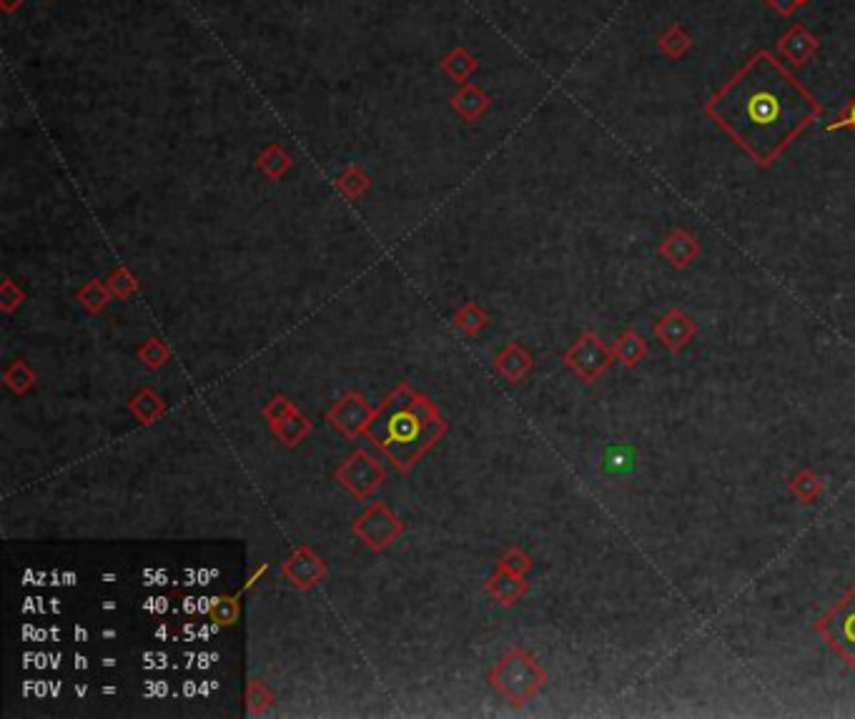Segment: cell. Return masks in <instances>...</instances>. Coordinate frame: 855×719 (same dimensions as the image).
<instances>
[{
  "label": "cell",
  "mask_w": 855,
  "mask_h": 719,
  "mask_svg": "<svg viewBox=\"0 0 855 719\" xmlns=\"http://www.w3.org/2000/svg\"><path fill=\"white\" fill-rule=\"evenodd\" d=\"M703 111L760 168H768L805 128L820 121L823 103L778 61L775 53L760 48L710 96Z\"/></svg>",
  "instance_id": "cell-1"
},
{
  "label": "cell",
  "mask_w": 855,
  "mask_h": 719,
  "mask_svg": "<svg viewBox=\"0 0 855 719\" xmlns=\"http://www.w3.org/2000/svg\"><path fill=\"white\" fill-rule=\"evenodd\" d=\"M818 632L850 667H855V589H850L838 607L830 609L828 617L818 624Z\"/></svg>",
  "instance_id": "cell-2"
},
{
  "label": "cell",
  "mask_w": 855,
  "mask_h": 719,
  "mask_svg": "<svg viewBox=\"0 0 855 719\" xmlns=\"http://www.w3.org/2000/svg\"><path fill=\"white\" fill-rule=\"evenodd\" d=\"M494 679H497V687L504 689V694L515 699V704H522L530 694L537 692L545 674L537 669V664L527 654L515 652L509 659H504Z\"/></svg>",
  "instance_id": "cell-3"
},
{
  "label": "cell",
  "mask_w": 855,
  "mask_h": 719,
  "mask_svg": "<svg viewBox=\"0 0 855 719\" xmlns=\"http://www.w3.org/2000/svg\"><path fill=\"white\" fill-rule=\"evenodd\" d=\"M612 356L615 354H612L610 349H605V344H602L595 334H585L577 341L575 349L567 354V364L585 381H595L597 376L610 366Z\"/></svg>",
  "instance_id": "cell-4"
},
{
  "label": "cell",
  "mask_w": 855,
  "mask_h": 719,
  "mask_svg": "<svg viewBox=\"0 0 855 719\" xmlns=\"http://www.w3.org/2000/svg\"><path fill=\"white\" fill-rule=\"evenodd\" d=\"M818 51V36H813L803 23H793L778 41V56L785 58L793 68H803L805 63L813 61V56Z\"/></svg>",
  "instance_id": "cell-5"
},
{
  "label": "cell",
  "mask_w": 855,
  "mask_h": 719,
  "mask_svg": "<svg viewBox=\"0 0 855 719\" xmlns=\"http://www.w3.org/2000/svg\"><path fill=\"white\" fill-rule=\"evenodd\" d=\"M660 256L672 266V269H685V266L693 264L700 256V241L688 233L685 228H675L665 236V241L660 244Z\"/></svg>",
  "instance_id": "cell-6"
},
{
  "label": "cell",
  "mask_w": 855,
  "mask_h": 719,
  "mask_svg": "<svg viewBox=\"0 0 855 719\" xmlns=\"http://www.w3.org/2000/svg\"><path fill=\"white\" fill-rule=\"evenodd\" d=\"M695 331H698L695 321L690 319V316L682 314L680 309L667 311V314L655 324L657 339H660L662 344H665V349H670V351H680L682 346L693 339Z\"/></svg>",
  "instance_id": "cell-7"
},
{
  "label": "cell",
  "mask_w": 855,
  "mask_h": 719,
  "mask_svg": "<svg viewBox=\"0 0 855 719\" xmlns=\"http://www.w3.org/2000/svg\"><path fill=\"white\" fill-rule=\"evenodd\" d=\"M657 51H660L662 56L672 58V61H680V58H685L693 51V38L682 28V23H672V26L657 38Z\"/></svg>",
  "instance_id": "cell-8"
},
{
  "label": "cell",
  "mask_w": 855,
  "mask_h": 719,
  "mask_svg": "<svg viewBox=\"0 0 855 719\" xmlns=\"http://www.w3.org/2000/svg\"><path fill=\"white\" fill-rule=\"evenodd\" d=\"M647 354L645 349V341L640 339V336L635 334V331H625V334L617 339L615 344V356L622 361L625 366H635L637 361L642 359V356Z\"/></svg>",
  "instance_id": "cell-9"
},
{
  "label": "cell",
  "mask_w": 855,
  "mask_h": 719,
  "mask_svg": "<svg viewBox=\"0 0 855 719\" xmlns=\"http://www.w3.org/2000/svg\"><path fill=\"white\" fill-rule=\"evenodd\" d=\"M790 489H793V492L798 494V499H803V502H813V499L818 497L820 489H823V482H820L813 471L805 469L795 476L793 482H790Z\"/></svg>",
  "instance_id": "cell-10"
},
{
  "label": "cell",
  "mask_w": 855,
  "mask_h": 719,
  "mask_svg": "<svg viewBox=\"0 0 855 719\" xmlns=\"http://www.w3.org/2000/svg\"><path fill=\"white\" fill-rule=\"evenodd\" d=\"M843 128H848V131L855 133V96L850 98L848 103H845L843 108H840V113L835 116V121L828 123V131H843Z\"/></svg>",
  "instance_id": "cell-11"
},
{
  "label": "cell",
  "mask_w": 855,
  "mask_h": 719,
  "mask_svg": "<svg viewBox=\"0 0 855 719\" xmlns=\"http://www.w3.org/2000/svg\"><path fill=\"white\" fill-rule=\"evenodd\" d=\"M765 3H768V8H773V11L783 18H790L800 8L798 0H765Z\"/></svg>",
  "instance_id": "cell-12"
},
{
  "label": "cell",
  "mask_w": 855,
  "mask_h": 719,
  "mask_svg": "<svg viewBox=\"0 0 855 719\" xmlns=\"http://www.w3.org/2000/svg\"><path fill=\"white\" fill-rule=\"evenodd\" d=\"M798 3H800V8H803V6H808L810 0H798Z\"/></svg>",
  "instance_id": "cell-13"
}]
</instances>
